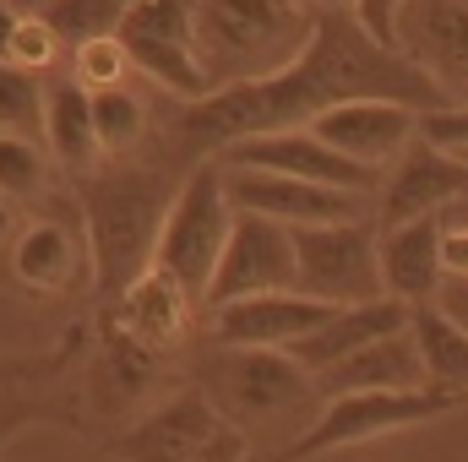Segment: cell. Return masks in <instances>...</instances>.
<instances>
[{
  "mask_svg": "<svg viewBox=\"0 0 468 462\" xmlns=\"http://www.w3.org/2000/svg\"><path fill=\"white\" fill-rule=\"evenodd\" d=\"M169 196L175 191L164 185L158 169H104L82 180V229H88L93 272L104 294H120L136 272L153 267Z\"/></svg>",
  "mask_w": 468,
  "mask_h": 462,
  "instance_id": "3",
  "label": "cell"
},
{
  "mask_svg": "<svg viewBox=\"0 0 468 462\" xmlns=\"http://www.w3.org/2000/svg\"><path fill=\"white\" fill-rule=\"evenodd\" d=\"M359 99L409 104L420 115H436L452 104L436 88V77L420 71L403 49H381L354 22V11H311V33L283 66H272L261 77L224 82L207 99L186 104L169 125V136L191 158H218L229 142L272 136V131H305L327 110L359 104Z\"/></svg>",
  "mask_w": 468,
  "mask_h": 462,
  "instance_id": "1",
  "label": "cell"
},
{
  "mask_svg": "<svg viewBox=\"0 0 468 462\" xmlns=\"http://www.w3.org/2000/svg\"><path fill=\"white\" fill-rule=\"evenodd\" d=\"M71 66H77V82H82L88 93H99V88H120V77L131 71L120 38H88V44H77V49H71Z\"/></svg>",
  "mask_w": 468,
  "mask_h": 462,
  "instance_id": "28",
  "label": "cell"
},
{
  "mask_svg": "<svg viewBox=\"0 0 468 462\" xmlns=\"http://www.w3.org/2000/svg\"><path fill=\"white\" fill-rule=\"evenodd\" d=\"M311 136H322L333 152H344L349 163L381 169L392 158H403V147L420 136V110L409 104H387V99H359V104H338L316 125H305Z\"/></svg>",
  "mask_w": 468,
  "mask_h": 462,
  "instance_id": "17",
  "label": "cell"
},
{
  "mask_svg": "<svg viewBox=\"0 0 468 462\" xmlns=\"http://www.w3.org/2000/svg\"><path fill=\"white\" fill-rule=\"evenodd\" d=\"M311 33L300 0H197V55L213 88L283 66Z\"/></svg>",
  "mask_w": 468,
  "mask_h": 462,
  "instance_id": "4",
  "label": "cell"
},
{
  "mask_svg": "<svg viewBox=\"0 0 468 462\" xmlns=\"http://www.w3.org/2000/svg\"><path fill=\"white\" fill-rule=\"evenodd\" d=\"M468 408L463 392H441V386H414V392H344V397H327L322 414L278 452L256 462H316L327 452H344V446H365V441H381L392 430H409V425H431V419H447Z\"/></svg>",
  "mask_w": 468,
  "mask_h": 462,
  "instance_id": "5",
  "label": "cell"
},
{
  "mask_svg": "<svg viewBox=\"0 0 468 462\" xmlns=\"http://www.w3.org/2000/svg\"><path fill=\"white\" fill-rule=\"evenodd\" d=\"M49 185V152L27 136H0V202L27 207Z\"/></svg>",
  "mask_w": 468,
  "mask_h": 462,
  "instance_id": "26",
  "label": "cell"
},
{
  "mask_svg": "<svg viewBox=\"0 0 468 462\" xmlns=\"http://www.w3.org/2000/svg\"><path fill=\"white\" fill-rule=\"evenodd\" d=\"M88 267H93V250L77 218H33L11 245V272L33 294H66L88 278Z\"/></svg>",
  "mask_w": 468,
  "mask_h": 462,
  "instance_id": "18",
  "label": "cell"
},
{
  "mask_svg": "<svg viewBox=\"0 0 468 462\" xmlns=\"http://www.w3.org/2000/svg\"><path fill=\"white\" fill-rule=\"evenodd\" d=\"M5 239H11V207L0 202V245H5Z\"/></svg>",
  "mask_w": 468,
  "mask_h": 462,
  "instance_id": "37",
  "label": "cell"
},
{
  "mask_svg": "<svg viewBox=\"0 0 468 462\" xmlns=\"http://www.w3.org/2000/svg\"><path fill=\"white\" fill-rule=\"evenodd\" d=\"M409 305L403 299H365V305H344V310H333V321L327 327H316L305 343H294L289 353L311 370V375H322V370H333L338 359H349L359 348L381 343V338H392V332H403L409 327Z\"/></svg>",
  "mask_w": 468,
  "mask_h": 462,
  "instance_id": "21",
  "label": "cell"
},
{
  "mask_svg": "<svg viewBox=\"0 0 468 462\" xmlns=\"http://www.w3.org/2000/svg\"><path fill=\"white\" fill-rule=\"evenodd\" d=\"M93 136H99V158H131L147 136L142 99L125 88H99L93 93Z\"/></svg>",
  "mask_w": 468,
  "mask_h": 462,
  "instance_id": "24",
  "label": "cell"
},
{
  "mask_svg": "<svg viewBox=\"0 0 468 462\" xmlns=\"http://www.w3.org/2000/svg\"><path fill=\"white\" fill-rule=\"evenodd\" d=\"M224 169H267V174H289V180H316V185H333V191H354L365 196L376 185V169L349 163L344 152H333L322 136L311 131H272V136H245L229 142L218 152Z\"/></svg>",
  "mask_w": 468,
  "mask_h": 462,
  "instance_id": "12",
  "label": "cell"
},
{
  "mask_svg": "<svg viewBox=\"0 0 468 462\" xmlns=\"http://www.w3.org/2000/svg\"><path fill=\"white\" fill-rule=\"evenodd\" d=\"M44 131V77L22 66H0V136H38Z\"/></svg>",
  "mask_w": 468,
  "mask_h": 462,
  "instance_id": "27",
  "label": "cell"
},
{
  "mask_svg": "<svg viewBox=\"0 0 468 462\" xmlns=\"http://www.w3.org/2000/svg\"><path fill=\"white\" fill-rule=\"evenodd\" d=\"M245 462H256V452H250V457H245Z\"/></svg>",
  "mask_w": 468,
  "mask_h": 462,
  "instance_id": "38",
  "label": "cell"
},
{
  "mask_svg": "<svg viewBox=\"0 0 468 462\" xmlns=\"http://www.w3.org/2000/svg\"><path fill=\"white\" fill-rule=\"evenodd\" d=\"M16 27H22V16L0 0V66H11V44H16Z\"/></svg>",
  "mask_w": 468,
  "mask_h": 462,
  "instance_id": "34",
  "label": "cell"
},
{
  "mask_svg": "<svg viewBox=\"0 0 468 462\" xmlns=\"http://www.w3.org/2000/svg\"><path fill=\"white\" fill-rule=\"evenodd\" d=\"M224 430L218 408L207 403L202 386L175 392L169 403H158L153 414H142L131 430L110 436V457L120 462H197V452Z\"/></svg>",
  "mask_w": 468,
  "mask_h": 462,
  "instance_id": "14",
  "label": "cell"
},
{
  "mask_svg": "<svg viewBox=\"0 0 468 462\" xmlns=\"http://www.w3.org/2000/svg\"><path fill=\"white\" fill-rule=\"evenodd\" d=\"M234 207L224 196V169L213 158H202L169 196V213L158 224V245H153V267L169 272L197 305L213 283V267L224 256V239H229Z\"/></svg>",
  "mask_w": 468,
  "mask_h": 462,
  "instance_id": "6",
  "label": "cell"
},
{
  "mask_svg": "<svg viewBox=\"0 0 468 462\" xmlns=\"http://www.w3.org/2000/svg\"><path fill=\"white\" fill-rule=\"evenodd\" d=\"M376 261H381V294L414 305H431L447 283V261H441V229L436 218H414V224H392L376 229Z\"/></svg>",
  "mask_w": 468,
  "mask_h": 462,
  "instance_id": "19",
  "label": "cell"
},
{
  "mask_svg": "<svg viewBox=\"0 0 468 462\" xmlns=\"http://www.w3.org/2000/svg\"><path fill=\"white\" fill-rule=\"evenodd\" d=\"M245 457H250V441H245L234 425H224V430L197 452V462H245Z\"/></svg>",
  "mask_w": 468,
  "mask_h": 462,
  "instance_id": "32",
  "label": "cell"
},
{
  "mask_svg": "<svg viewBox=\"0 0 468 462\" xmlns=\"http://www.w3.org/2000/svg\"><path fill=\"white\" fill-rule=\"evenodd\" d=\"M398 49L436 77L452 99L468 93V0H409L398 22Z\"/></svg>",
  "mask_w": 468,
  "mask_h": 462,
  "instance_id": "16",
  "label": "cell"
},
{
  "mask_svg": "<svg viewBox=\"0 0 468 462\" xmlns=\"http://www.w3.org/2000/svg\"><path fill=\"white\" fill-rule=\"evenodd\" d=\"M44 142H49V163L88 174L99 163V136H93V93L71 77V82H49L44 88Z\"/></svg>",
  "mask_w": 468,
  "mask_h": 462,
  "instance_id": "22",
  "label": "cell"
},
{
  "mask_svg": "<svg viewBox=\"0 0 468 462\" xmlns=\"http://www.w3.org/2000/svg\"><path fill=\"white\" fill-rule=\"evenodd\" d=\"M420 142H431V147H441V152H452V158H463L468 163V110H436V115H420Z\"/></svg>",
  "mask_w": 468,
  "mask_h": 462,
  "instance_id": "30",
  "label": "cell"
},
{
  "mask_svg": "<svg viewBox=\"0 0 468 462\" xmlns=\"http://www.w3.org/2000/svg\"><path fill=\"white\" fill-rule=\"evenodd\" d=\"M197 316H202V305L169 272H158V267L136 272L115 294V305H110L115 338H125L131 348H142L153 359H164V353H175V348L186 343L197 332Z\"/></svg>",
  "mask_w": 468,
  "mask_h": 462,
  "instance_id": "13",
  "label": "cell"
},
{
  "mask_svg": "<svg viewBox=\"0 0 468 462\" xmlns=\"http://www.w3.org/2000/svg\"><path fill=\"white\" fill-rule=\"evenodd\" d=\"M224 196H229L234 213H261V218H272L283 229H322V224L365 218V202L354 191H333V185H316V180H289V174H267V169H224Z\"/></svg>",
  "mask_w": 468,
  "mask_h": 462,
  "instance_id": "10",
  "label": "cell"
},
{
  "mask_svg": "<svg viewBox=\"0 0 468 462\" xmlns=\"http://www.w3.org/2000/svg\"><path fill=\"white\" fill-rule=\"evenodd\" d=\"M431 305H441V310H447V316L468 332V278H447V283H441V294H436Z\"/></svg>",
  "mask_w": 468,
  "mask_h": 462,
  "instance_id": "33",
  "label": "cell"
},
{
  "mask_svg": "<svg viewBox=\"0 0 468 462\" xmlns=\"http://www.w3.org/2000/svg\"><path fill=\"white\" fill-rule=\"evenodd\" d=\"M403 5L409 0H349L354 22L381 44V49H398V22H403Z\"/></svg>",
  "mask_w": 468,
  "mask_h": 462,
  "instance_id": "31",
  "label": "cell"
},
{
  "mask_svg": "<svg viewBox=\"0 0 468 462\" xmlns=\"http://www.w3.org/2000/svg\"><path fill=\"white\" fill-rule=\"evenodd\" d=\"M294 289L322 305H365L381 299V261H376V224H322L294 229Z\"/></svg>",
  "mask_w": 468,
  "mask_h": 462,
  "instance_id": "8",
  "label": "cell"
},
{
  "mask_svg": "<svg viewBox=\"0 0 468 462\" xmlns=\"http://www.w3.org/2000/svg\"><path fill=\"white\" fill-rule=\"evenodd\" d=\"M55 49H60V38L44 27V16H22L16 44H11V66H22V71H49Z\"/></svg>",
  "mask_w": 468,
  "mask_h": 462,
  "instance_id": "29",
  "label": "cell"
},
{
  "mask_svg": "<svg viewBox=\"0 0 468 462\" xmlns=\"http://www.w3.org/2000/svg\"><path fill=\"white\" fill-rule=\"evenodd\" d=\"M202 392L224 425H234L245 441H272V452L289 446L322 414L316 375L283 348L213 343V353L202 359Z\"/></svg>",
  "mask_w": 468,
  "mask_h": 462,
  "instance_id": "2",
  "label": "cell"
},
{
  "mask_svg": "<svg viewBox=\"0 0 468 462\" xmlns=\"http://www.w3.org/2000/svg\"><path fill=\"white\" fill-rule=\"evenodd\" d=\"M409 332H414V343H420L425 381L441 386V392H463L468 397V332L463 327H458L441 305H414Z\"/></svg>",
  "mask_w": 468,
  "mask_h": 462,
  "instance_id": "23",
  "label": "cell"
},
{
  "mask_svg": "<svg viewBox=\"0 0 468 462\" xmlns=\"http://www.w3.org/2000/svg\"><path fill=\"white\" fill-rule=\"evenodd\" d=\"M5 5H11V11H16V16H38V11H44V5H49V0H5Z\"/></svg>",
  "mask_w": 468,
  "mask_h": 462,
  "instance_id": "35",
  "label": "cell"
},
{
  "mask_svg": "<svg viewBox=\"0 0 468 462\" xmlns=\"http://www.w3.org/2000/svg\"><path fill=\"white\" fill-rule=\"evenodd\" d=\"M278 289H294V229L261 213H234L224 256L202 294V316L224 310L234 299H250V294H278Z\"/></svg>",
  "mask_w": 468,
  "mask_h": 462,
  "instance_id": "9",
  "label": "cell"
},
{
  "mask_svg": "<svg viewBox=\"0 0 468 462\" xmlns=\"http://www.w3.org/2000/svg\"><path fill=\"white\" fill-rule=\"evenodd\" d=\"M468 196V163L431 147V142H409L392 180L381 185V207H376V229H392V224H414V218H436L447 202Z\"/></svg>",
  "mask_w": 468,
  "mask_h": 462,
  "instance_id": "15",
  "label": "cell"
},
{
  "mask_svg": "<svg viewBox=\"0 0 468 462\" xmlns=\"http://www.w3.org/2000/svg\"><path fill=\"white\" fill-rule=\"evenodd\" d=\"M338 305H322L300 289H278V294H250V299H234L224 310H207L202 316V332L218 348H289L305 343L316 327L333 321Z\"/></svg>",
  "mask_w": 468,
  "mask_h": 462,
  "instance_id": "11",
  "label": "cell"
},
{
  "mask_svg": "<svg viewBox=\"0 0 468 462\" xmlns=\"http://www.w3.org/2000/svg\"><path fill=\"white\" fill-rule=\"evenodd\" d=\"M414 386H431V381H425L420 343H414L409 327L392 332V338H381V343L359 348L349 359H338L333 370L316 375L322 403H327V397H344V392H414Z\"/></svg>",
  "mask_w": 468,
  "mask_h": 462,
  "instance_id": "20",
  "label": "cell"
},
{
  "mask_svg": "<svg viewBox=\"0 0 468 462\" xmlns=\"http://www.w3.org/2000/svg\"><path fill=\"white\" fill-rule=\"evenodd\" d=\"M120 49L175 99L197 104L213 93V77L197 55V0H136L120 22Z\"/></svg>",
  "mask_w": 468,
  "mask_h": 462,
  "instance_id": "7",
  "label": "cell"
},
{
  "mask_svg": "<svg viewBox=\"0 0 468 462\" xmlns=\"http://www.w3.org/2000/svg\"><path fill=\"white\" fill-rule=\"evenodd\" d=\"M131 5H136V0H49L38 16H44V27H49L60 44L77 49V44H88V38H115Z\"/></svg>",
  "mask_w": 468,
  "mask_h": 462,
  "instance_id": "25",
  "label": "cell"
},
{
  "mask_svg": "<svg viewBox=\"0 0 468 462\" xmlns=\"http://www.w3.org/2000/svg\"><path fill=\"white\" fill-rule=\"evenodd\" d=\"M305 11H349V0H300Z\"/></svg>",
  "mask_w": 468,
  "mask_h": 462,
  "instance_id": "36",
  "label": "cell"
}]
</instances>
